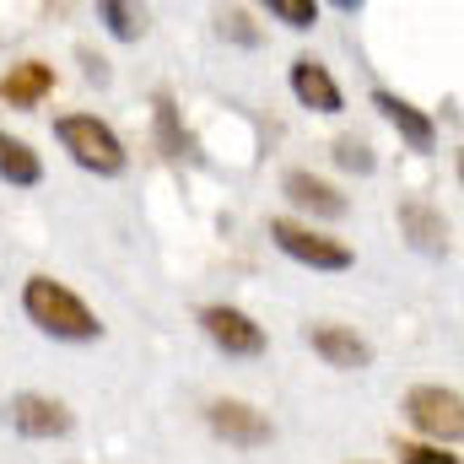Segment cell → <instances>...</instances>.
Returning <instances> with one entry per match:
<instances>
[{
	"instance_id": "1",
	"label": "cell",
	"mask_w": 464,
	"mask_h": 464,
	"mask_svg": "<svg viewBox=\"0 0 464 464\" xmlns=\"http://www.w3.org/2000/svg\"><path fill=\"white\" fill-rule=\"evenodd\" d=\"M22 314L33 319V330H44L54 341H98L103 335L98 314L71 286H60L54 276H27L22 281Z\"/></svg>"
},
{
	"instance_id": "2",
	"label": "cell",
	"mask_w": 464,
	"mask_h": 464,
	"mask_svg": "<svg viewBox=\"0 0 464 464\" xmlns=\"http://www.w3.org/2000/svg\"><path fill=\"white\" fill-rule=\"evenodd\" d=\"M54 140L71 151L76 168H87V173H98V179H119L124 162H130L124 140H119L98 114H60L54 119Z\"/></svg>"
},
{
	"instance_id": "3",
	"label": "cell",
	"mask_w": 464,
	"mask_h": 464,
	"mask_svg": "<svg viewBox=\"0 0 464 464\" xmlns=\"http://www.w3.org/2000/svg\"><path fill=\"white\" fill-rule=\"evenodd\" d=\"M405 421L432 438V449H454L464 438V400L459 389H443V383H416L405 394Z\"/></svg>"
},
{
	"instance_id": "4",
	"label": "cell",
	"mask_w": 464,
	"mask_h": 464,
	"mask_svg": "<svg viewBox=\"0 0 464 464\" xmlns=\"http://www.w3.org/2000/svg\"><path fill=\"white\" fill-rule=\"evenodd\" d=\"M270 237H276V248H281L286 259H297V265H308V270H351V259H356L341 237L308 227V222H292V217H276V222H270Z\"/></svg>"
},
{
	"instance_id": "5",
	"label": "cell",
	"mask_w": 464,
	"mask_h": 464,
	"mask_svg": "<svg viewBox=\"0 0 464 464\" xmlns=\"http://www.w3.org/2000/svg\"><path fill=\"white\" fill-rule=\"evenodd\" d=\"M200 330H206V341L217 351H227V356H265V330L243 314V308H232V303H206L200 308Z\"/></svg>"
},
{
	"instance_id": "6",
	"label": "cell",
	"mask_w": 464,
	"mask_h": 464,
	"mask_svg": "<svg viewBox=\"0 0 464 464\" xmlns=\"http://www.w3.org/2000/svg\"><path fill=\"white\" fill-rule=\"evenodd\" d=\"M206 421H211V432H217L222 443H232V449H265V443L276 438L270 416L254 411L248 400H211V405H206Z\"/></svg>"
},
{
	"instance_id": "7",
	"label": "cell",
	"mask_w": 464,
	"mask_h": 464,
	"mask_svg": "<svg viewBox=\"0 0 464 464\" xmlns=\"http://www.w3.org/2000/svg\"><path fill=\"white\" fill-rule=\"evenodd\" d=\"M5 421L22 432V438H38V443H49V438H65L71 432V411L54 400V394H11L5 400Z\"/></svg>"
},
{
	"instance_id": "8",
	"label": "cell",
	"mask_w": 464,
	"mask_h": 464,
	"mask_svg": "<svg viewBox=\"0 0 464 464\" xmlns=\"http://www.w3.org/2000/svg\"><path fill=\"white\" fill-rule=\"evenodd\" d=\"M281 195H286L297 211H308V217H324V222H341V217H346V195H341L335 184H324L319 173H308V168H292V173L281 179Z\"/></svg>"
},
{
	"instance_id": "9",
	"label": "cell",
	"mask_w": 464,
	"mask_h": 464,
	"mask_svg": "<svg viewBox=\"0 0 464 464\" xmlns=\"http://www.w3.org/2000/svg\"><path fill=\"white\" fill-rule=\"evenodd\" d=\"M308 346L314 356H324L330 367H341V372H362V367H372V346L346 330V324H308Z\"/></svg>"
},
{
	"instance_id": "10",
	"label": "cell",
	"mask_w": 464,
	"mask_h": 464,
	"mask_svg": "<svg viewBox=\"0 0 464 464\" xmlns=\"http://www.w3.org/2000/svg\"><path fill=\"white\" fill-rule=\"evenodd\" d=\"M372 109L400 130V140H405L411 151H432V146H438V119L421 114L416 103H405L400 92H383V87H378V92H372Z\"/></svg>"
},
{
	"instance_id": "11",
	"label": "cell",
	"mask_w": 464,
	"mask_h": 464,
	"mask_svg": "<svg viewBox=\"0 0 464 464\" xmlns=\"http://www.w3.org/2000/svg\"><path fill=\"white\" fill-rule=\"evenodd\" d=\"M292 92H297V103L314 109V114H341V109H346L335 76H330L314 54H297V60H292Z\"/></svg>"
},
{
	"instance_id": "12",
	"label": "cell",
	"mask_w": 464,
	"mask_h": 464,
	"mask_svg": "<svg viewBox=\"0 0 464 464\" xmlns=\"http://www.w3.org/2000/svg\"><path fill=\"white\" fill-rule=\"evenodd\" d=\"M49 92H54V71L44 60H22L0 76V103H11V109H38Z\"/></svg>"
},
{
	"instance_id": "13",
	"label": "cell",
	"mask_w": 464,
	"mask_h": 464,
	"mask_svg": "<svg viewBox=\"0 0 464 464\" xmlns=\"http://www.w3.org/2000/svg\"><path fill=\"white\" fill-rule=\"evenodd\" d=\"M400 227H405V237H411L421 254H449V222H443V211H432L427 200H405V206H400Z\"/></svg>"
},
{
	"instance_id": "14",
	"label": "cell",
	"mask_w": 464,
	"mask_h": 464,
	"mask_svg": "<svg viewBox=\"0 0 464 464\" xmlns=\"http://www.w3.org/2000/svg\"><path fill=\"white\" fill-rule=\"evenodd\" d=\"M0 179H5V184H16V189H33V184L44 179L38 151H33L27 140H16L11 130H0Z\"/></svg>"
},
{
	"instance_id": "15",
	"label": "cell",
	"mask_w": 464,
	"mask_h": 464,
	"mask_svg": "<svg viewBox=\"0 0 464 464\" xmlns=\"http://www.w3.org/2000/svg\"><path fill=\"white\" fill-rule=\"evenodd\" d=\"M157 140H162V151L168 157H200V146H195V135L184 130V119H179V103L168 98V92H157Z\"/></svg>"
},
{
	"instance_id": "16",
	"label": "cell",
	"mask_w": 464,
	"mask_h": 464,
	"mask_svg": "<svg viewBox=\"0 0 464 464\" xmlns=\"http://www.w3.org/2000/svg\"><path fill=\"white\" fill-rule=\"evenodd\" d=\"M98 22L114 33L119 44H135V38L146 33V11L130 5V0H98Z\"/></svg>"
},
{
	"instance_id": "17",
	"label": "cell",
	"mask_w": 464,
	"mask_h": 464,
	"mask_svg": "<svg viewBox=\"0 0 464 464\" xmlns=\"http://www.w3.org/2000/svg\"><path fill=\"white\" fill-rule=\"evenodd\" d=\"M217 33H222L227 44H243V49H254V44H259V27H254V16H248L243 5L217 11Z\"/></svg>"
},
{
	"instance_id": "18",
	"label": "cell",
	"mask_w": 464,
	"mask_h": 464,
	"mask_svg": "<svg viewBox=\"0 0 464 464\" xmlns=\"http://www.w3.org/2000/svg\"><path fill=\"white\" fill-rule=\"evenodd\" d=\"M265 11H270L276 22H286L292 33H308V27L319 22V5H314V0H270Z\"/></svg>"
},
{
	"instance_id": "19",
	"label": "cell",
	"mask_w": 464,
	"mask_h": 464,
	"mask_svg": "<svg viewBox=\"0 0 464 464\" xmlns=\"http://www.w3.org/2000/svg\"><path fill=\"white\" fill-rule=\"evenodd\" d=\"M335 162H341L346 173H372V168H378V157H372V146H367L362 135H341V140H335Z\"/></svg>"
},
{
	"instance_id": "20",
	"label": "cell",
	"mask_w": 464,
	"mask_h": 464,
	"mask_svg": "<svg viewBox=\"0 0 464 464\" xmlns=\"http://www.w3.org/2000/svg\"><path fill=\"white\" fill-rule=\"evenodd\" d=\"M400 464H459V454L449 449H432V443H394Z\"/></svg>"
}]
</instances>
